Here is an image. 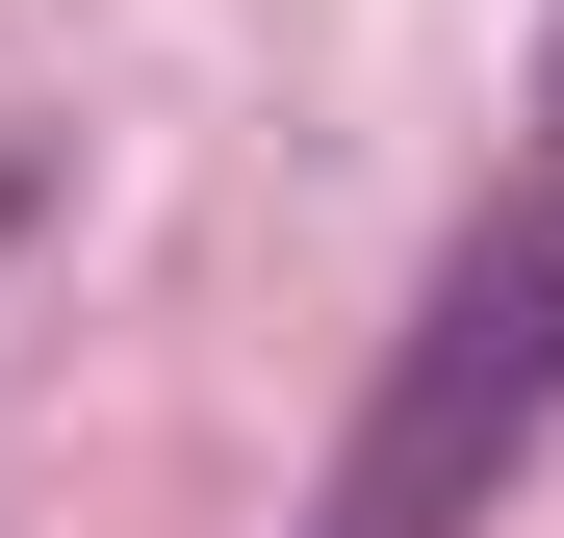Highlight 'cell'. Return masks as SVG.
Instances as JSON below:
<instances>
[{
    "label": "cell",
    "mask_w": 564,
    "mask_h": 538,
    "mask_svg": "<svg viewBox=\"0 0 564 538\" xmlns=\"http://www.w3.org/2000/svg\"><path fill=\"white\" fill-rule=\"evenodd\" d=\"M539 410H564V179H513L436 256V308H411V359H386V410H359V462H334L308 538H462Z\"/></svg>",
    "instance_id": "obj_1"
}]
</instances>
